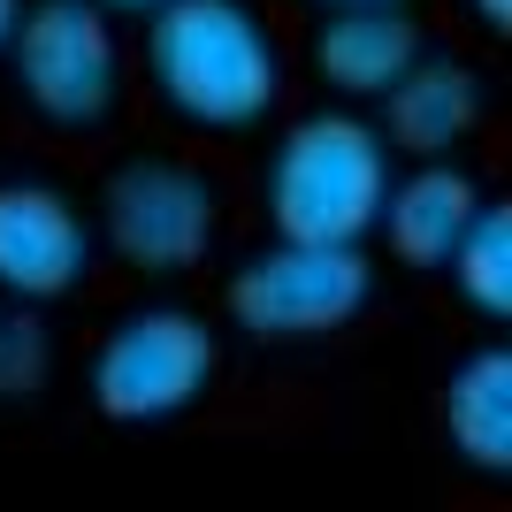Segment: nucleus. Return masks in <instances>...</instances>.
Here are the masks:
<instances>
[{"label":"nucleus","mask_w":512,"mask_h":512,"mask_svg":"<svg viewBox=\"0 0 512 512\" xmlns=\"http://www.w3.org/2000/svg\"><path fill=\"white\" fill-rule=\"evenodd\" d=\"M92 260H100L92 214L62 184H39V176L0 184V299L54 306L69 291H85Z\"/></svg>","instance_id":"nucleus-7"},{"label":"nucleus","mask_w":512,"mask_h":512,"mask_svg":"<svg viewBox=\"0 0 512 512\" xmlns=\"http://www.w3.org/2000/svg\"><path fill=\"white\" fill-rule=\"evenodd\" d=\"M390 176H398V153H390V138L367 115L306 107L299 123L276 130L268 169H260L268 237H291V245H367Z\"/></svg>","instance_id":"nucleus-2"},{"label":"nucleus","mask_w":512,"mask_h":512,"mask_svg":"<svg viewBox=\"0 0 512 512\" xmlns=\"http://www.w3.org/2000/svg\"><path fill=\"white\" fill-rule=\"evenodd\" d=\"M107 16H153V8H161V0H100Z\"/></svg>","instance_id":"nucleus-15"},{"label":"nucleus","mask_w":512,"mask_h":512,"mask_svg":"<svg viewBox=\"0 0 512 512\" xmlns=\"http://www.w3.org/2000/svg\"><path fill=\"white\" fill-rule=\"evenodd\" d=\"M16 16H23V0H0V54H8V39H16Z\"/></svg>","instance_id":"nucleus-16"},{"label":"nucleus","mask_w":512,"mask_h":512,"mask_svg":"<svg viewBox=\"0 0 512 512\" xmlns=\"http://www.w3.org/2000/svg\"><path fill=\"white\" fill-rule=\"evenodd\" d=\"M375 107H383V123H375V130L390 138V153H406V161H444V153H459L474 130H482L490 85H482L459 54L421 46V62H413Z\"/></svg>","instance_id":"nucleus-8"},{"label":"nucleus","mask_w":512,"mask_h":512,"mask_svg":"<svg viewBox=\"0 0 512 512\" xmlns=\"http://www.w3.org/2000/svg\"><path fill=\"white\" fill-rule=\"evenodd\" d=\"M428 31L413 23V8H321V31H314V77L337 100H383L413 62H421Z\"/></svg>","instance_id":"nucleus-10"},{"label":"nucleus","mask_w":512,"mask_h":512,"mask_svg":"<svg viewBox=\"0 0 512 512\" xmlns=\"http://www.w3.org/2000/svg\"><path fill=\"white\" fill-rule=\"evenodd\" d=\"M92 237H100V253L123 260L130 276H192V268H207L214 237H222V199H214L199 161L123 153L100 176Z\"/></svg>","instance_id":"nucleus-5"},{"label":"nucleus","mask_w":512,"mask_h":512,"mask_svg":"<svg viewBox=\"0 0 512 512\" xmlns=\"http://www.w3.org/2000/svg\"><path fill=\"white\" fill-rule=\"evenodd\" d=\"M314 8H398V0H314Z\"/></svg>","instance_id":"nucleus-17"},{"label":"nucleus","mask_w":512,"mask_h":512,"mask_svg":"<svg viewBox=\"0 0 512 512\" xmlns=\"http://www.w3.org/2000/svg\"><path fill=\"white\" fill-rule=\"evenodd\" d=\"M451 291H459V306L482 321H512V207L505 199H482L467 222V237L451 245L444 260Z\"/></svg>","instance_id":"nucleus-12"},{"label":"nucleus","mask_w":512,"mask_h":512,"mask_svg":"<svg viewBox=\"0 0 512 512\" xmlns=\"http://www.w3.org/2000/svg\"><path fill=\"white\" fill-rule=\"evenodd\" d=\"M375 306V260L367 245H260L230 283H222V314L253 344H314L337 337Z\"/></svg>","instance_id":"nucleus-6"},{"label":"nucleus","mask_w":512,"mask_h":512,"mask_svg":"<svg viewBox=\"0 0 512 512\" xmlns=\"http://www.w3.org/2000/svg\"><path fill=\"white\" fill-rule=\"evenodd\" d=\"M222 337L192 306H130L85 360V398L115 428H161L184 421L214 390Z\"/></svg>","instance_id":"nucleus-4"},{"label":"nucleus","mask_w":512,"mask_h":512,"mask_svg":"<svg viewBox=\"0 0 512 512\" xmlns=\"http://www.w3.org/2000/svg\"><path fill=\"white\" fill-rule=\"evenodd\" d=\"M0 62L16 77V100L31 107V123L62 130V138L107 130L130 85L115 16L100 0H23L16 39H8Z\"/></svg>","instance_id":"nucleus-3"},{"label":"nucleus","mask_w":512,"mask_h":512,"mask_svg":"<svg viewBox=\"0 0 512 512\" xmlns=\"http://www.w3.org/2000/svg\"><path fill=\"white\" fill-rule=\"evenodd\" d=\"M54 383V329L39 306L0 299V398H39Z\"/></svg>","instance_id":"nucleus-13"},{"label":"nucleus","mask_w":512,"mask_h":512,"mask_svg":"<svg viewBox=\"0 0 512 512\" xmlns=\"http://www.w3.org/2000/svg\"><path fill=\"white\" fill-rule=\"evenodd\" d=\"M467 16L482 23L490 39H505V31H512V0H467Z\"/></svg>","instance_id":"nucleus-14"},{"label":"nucleus","mask_w":512,"mask_h":512,"mask_svg":"<svg viewBox=\"0 0 512 512\" xmlns=\"http://www.w3.org/2000/svg\"><path fill=\"white\" fill-rule=\"evenodd\" d=\"M444 444L467 474H512V344H474L444 375Z\"/></svg>","instance_id":"nucleus-11"},{"label":"nucleus","mask_w":512,"mask_h":512,"mask_svg":"<svg viewBox=\"0 0 512 512\" xmlns=\"http://www.w3.org/2000/svg\"><path fill=\"white\" fill-rule=\"evenodd\" d=\"M474 207H482L474 169H459V161L444 153V161H413V176H390L375 230H383V245H390V260H398V268L436 276V268L451 260V245L467 237Z\"/></svg>","instance_id":"nucleus-9"},{"label":"nucleus","mask_w":512,"mask_h":512,"mask_svg":"<svg viewBox=\"0 0 512 512\" xmlns=\"http://www.w3.org/2000/svg\"><path fill=\"white\" fill-rule=\"evenodd\" d=\"M138 69L184 130L245 138L283 100V39L253 0H161L138 16Z\"/></svg>","instance_id":"nucleus-1"}]
</instances>
